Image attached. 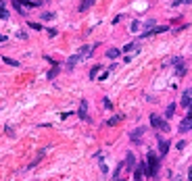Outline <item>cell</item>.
I'll list each match as a JSON object with an SVG mask.
<instances>
[{"mask_svg": "<svg viewBox=\"0 0 192 181\" xmlns=\"http://www.w3.org/2000/svg\"><path fill=\"white\" fill-rule=\"evenodd\" d=\"M146 165H148V177H154L157 171H159V165H161L159 162V156L154 152H148V162Z\"/></svg>", "mask_w": 192, "mask_h": 181, "instance_id": "6da1fadb", "label": "cell"}, {"mask_svg": "<svg viewBox=\"0 0 192 181\" xmlns=\"http://www.w3.org/2000/svg\"><path fill=\"white\" fill-rule=\"evenodd\" d=\"M150 125H152L154 129H161V131H167V129H169L167 121H165V119H161L159 115H150Z\"/></svg>", "mask_w": 192, "mask_h": 181, "instance_id": "7a4b0ae2", "label": "cell"}, {"mask_svg": "<svg viewBox=\"0 0 192 181\" xmlns=\"http://www.w3.org/2000/svg\"><path fill=\"white\" fill-rule=\"evenodd\" d=\"M192 129V119L190 117H186V119H182V123H180V127H178V131L180 133H188Z\"/></svg>", "mask_w": 192, "mask_h": 181, "instance_id": "3957f363", "label": "cell"}, {"mask_svg": "<svg viewBox=\"0 0 192 181\" xmlns=\"http://www.w3.org/2000/svg\"><path fill=\"white\" fill-rule=\"evenodd\" d=\"M77 115H80V119L90 121V117H88V102H86V100H82V102H80V110H77Z\"/></svg>", "mask_w": 192, "mask_h": 181, "instance_id": "277c9868", "label": "cell"}, {"mask_svg": "<svg viewBox=\"0 0 192 181\" xmlns=\"http://www.w3.org/2000/svg\"><path fill=\"white\" fill-rule=\"evenodd\" d=\"M125 167H128V171H136V156H134V152H128V156H125Z\"/></svg>", "mask_w": 192, "mask_h": 181, "instance_id": "5b68a950", "label": "cell"}, {"mask_svg": "<svg viewBox=\"0 0 192 181\" xmlns=\"http://www.w3.org/2000/svg\"><path fill=\"white\" fill-rule=\"evenodd\" d=\"M123 119H125L123 115H115V117H111V119H106V121H104V125H106V127H115V125H119V123H121Z\"/></svg>", "mask_w": 192, "mask_h": 181, "instance_id": "8992f818", "label": "cell"}, {"mask_svg": "<svg viewBox=\"0 0 192 181\" xmlns=\"http://www.w3.org/2000/svg\"><path fill=\"white\" fill-rule=\"evenodd\" d=\"M169 27L167 25H161V27H154V29H148V31H144L142 38H150V36H154V34H163V31H167Z\"/></svg>", "mask_w": 192, "mask_h": 181, "instance_id": "52a82bcc", "label": "cell"}, {"mask_svg": "<svg viewBox=\"0 0 192 181\" xmlns=\"http://www.w3.org/2000/svg\"><path fill=\"white\" fill-rule=\"evenodd\" d=\"M167 150H169V142L159 137V154H161V156H165V154H167Z\"/></svg>", "mask_w": 192, "mask_h": 181, "instance_id": "ba28073f", "label": "cell"}, {"mask_svg": "<svg viewBox=\"0 0 192 181\" xmlns=\"http://www.w3.org/2000/svg\"><path fill=\"white\" fill-rule=\"evenodd\" d=\"M142 133H144V127H138V129H134V131L130 133V139H132V142H140Z\"/></svg>", "mask_w": 192, "mask_h": 181, "instance_id": "9c48e42d", "label": "cell"}, {"mask_svg": "<svg viewBox=\"0 0 192 181\" xmlns=\"http://www.w3.org/2000/svg\"><path fill=\"white\" fill-rule=\"evenodd\" d=\"M92 6H94V2H92V0H86V2H82V4L77 6V10H80V13H86V10H90Z\"/></svg>", "mask_w": 192, "mask_h": 181, "instance_id": "30bf717a", "label": "cell"}, {"mask_svg": "<svg viewBox=\"0 0 192 181\" xmlns=\"http://www.w3.org/2000/svg\"><path fill=\"white\" fill-rule=\"evenodd\" d=\"M80 60H82V56H80V54H73V56L67 60V69H73V67H75Z\"/></svg>", "mask_w": 192, "mask_h": 181, "instance_id": "8fae6325", "label": "cell"}, {"mask_svg": "<svg viewBox=\"0 0 192 181\" xmlns=\"http://www.w3.org/2000/svg\"><path fill=\"white\" fill-rule=\"evenodd\" d=\"M10 6H13V8H15V10H17L19 15H27V8H25V6H23L21 2H13Z\"/></svg>", "mask_w": 192, "mask_h": 181, "instance_id": "7c38bea8", "label": "cell"}, {"mask_svg": "<svg viewBox=\"0 0 192 181\" xmlns=\"http://www.w3.org/2000/svg\"><path fill=\"white\" fill-rule=\"evenodd\" d=\"M140 50V44H136V42H132V44L123 46V52H138Z\"/></svg>", "mask_w": 192, "mask_h": 181, "instance_id": "4fadbf2b", "label": "cell"}, {"mask_svg": "<svg viewBox=\"0 0 192 181\" xmlns=\"http://www.w3.org/2000/svg\"><path fill=\"white\" fill-rule=\"evenodd\" d=\"M173 112H176V104L171 102V104L167 106V110H165V119H171V117H173Z\"/></svg>", "mask_w": 192, "mask_h": 181, "instance_id": "5bb4252c", "label": "cell"}, {"mask_svg": "<svg viewBox=\"0 0 192 181\" xmlns=\"http://www.w3.org/2000/svg\"><path fill=\"white\" fill-rule=\"evenodd\" d=\"M0 19H8V10H6V2H0Z\"/></svg>", "mask_w": 192, "mask_h": 181, "instance_id": "9a60e30c", "label": "cell"}, {"mask_svg": "<svg viewBox=\"0 0 192 181\" xmlns=\"http://www.w3.org/2000/svg\"><path fill=\"white\" fill-rule=\"evenodd\" d=\"M106 56H109V58H117V56H119V50H117V48H109V50H106Z\"/></svg>", "mask_w": 192, "mask_h": 181, "instance_id": "2e32d148", "label": "cell"}, {"mask_svg": "<svg viewBox=\"0 0 192 181\" xmlns=\"http://www.w3.org/2000/svg\"><path fill=\"white\" fill-rule=\"evenodd\" d=\"M2 60H4V63H6V65H10V67H19V65H21V63H19V60H15V58H8V56H4V58H2Z\"/></svg>", "mask_w": 192, "mask_h": 181, "instance_id": "e0dca14e", "label": "cell"}, {"mask_svg": "<svg viewBox=\"0 0 192 181\" xmlns=\"http://www.w3.org/2000/svg\"><path fill=\"white\" fill-rule=\"evenodd\" d=\"M98 73H100V65H94V67L90 69V79H96Z\"/></svg>", "mask_w": 192, "mask_h": 181, "instance_id": "ac0fdd59", "label": "cell"}, {"mask_svg": "<svg viewBox=\"0 0 192 181\" xmlns=\"http://www.w3.org/2000/svg\"><path fill=\"white\" fill-rule=\"evenodd\" d=\"M54 17H56V15H54L52 10H48V13H42V21H52Z\"/></svg>", "mask_w": 192, "mask_h": 181, "instance_id": "d6986e66", "label": "cell"}, {"mask_svg": "<svg viewBox=\"0 0 192 181\" xmlns=\"http://www.w3.org/2000/svg\"><path fill=\"white\" fill-rule=\"evenodd\" d=\"M56 75H58V67H52V69L48 71V79H54Z\"/></svg>", "mask_w": 192, "mask_h": 181, "instance_id": "ffe728a7", "label": "cell"}, {"mask_svg": "<svg viewBox=\"0 0 192 181\" xmlns=\"http://www.w3.org/2000/svg\"><path fill=\"white\" fill-rule=\"evenodd\" d=\"M27 27H32V29H36V31H42V29H44V27H42L40 23H32V21L27 23Z\"/></svg>", "mask_w": 192, "mask_h": 181, "instance_id": "44dd1931", "label": "cell"}, {"mask_svg": "<svg viewBox=\"0 0 192 181\" xmlns=\"http://www.w3.org/2000/svg\"><path fill=\"white\" fill-rule=\"evenodd\" d=\"M4 133H6V136H15V127H13V125H6V127H4Z\"/></svg>", "mask_w": 192, "mask_h": 181, "instance_id": "7402d4cb", "label": "cell"}, {"mask_svg": "<svg viewBox=\"0 0 192 181\" xmlns=\"http://www.w3.org/2000/svg\"><path fill=\"white\" fill-rule=\"evenodd\" d=\"M140 27H142L140 21H134V23H132V31H140Z\"/></svg>", "mask_w": 192, "mask_h": 181, "instance_id": "603a6c76", "label": "cell"}, {"mask_svg": "<svg viewBox=\"0 0 192 181\" xmlns=\"http://www.w3.org/2000/svg\"><path fill=\"white\" fill-rule=\"evenodd\" d=\"M102 104H104V108H113V104H111V100H106V98L102 100Z\"/></svg>", "mask_w": 192, "mask_h": 181, "instance_id": "cb8c5ba5", "label": "cell"}, {"mask_svg": "<svg viewBox=\"0 0 192 181\" xmlns=\"http://www.w3.org/2000/svg\"><path fill=\"white\" fill-rule=\"evenodd\" d=\"M176 148H178V150H184V148H186V142H178V146H176Z\"/></svg>", "mask_w": 192, "mask_h": 181, "instance_id": "d4e9b609", "label": "cell"}, {"mask_svg": "<svg viewBox=\"0 0 192 181\" xmlns=\"http://www.w3.org/2000/svg\"><path fill=\"white\" fill-rule=\"evenodd\" d=\"M144 27H154V21H152V19H150V21H146V23H144Z\"/></svg>", "mask_w": 192, "mask_h": 181, "instance_id": "484cf974", "label": "cell"}, {"mask_svg": "<svg viewBox=\"0 0 192 181\" xmlns=\"http://www.w3.org/2000/svg\"><path fill=\"white\" fill-rule=\"evenodd\" d=\"M188 181H192V167L188 169Z\"/></svg>", "mask_w": 192, "mask_h": 181, "instance_id": "4316f807", "label": "cell"}, {"mask_svg": "<svg viewBox=\"0 0 192 181\" xmlns=\"http://www.w3.org/2000/svg\"><path fill=\"white\" fill-rule=\"evenodd\" d=\"M0 42H6V36H2V34H0Z\"/></svg>", "mask_w": 192, "mask_h": 181, "instance_id": "83f0119b", "label": "cell"}, {"mask_svg": "<svg viewBox=\"0 0 192 181\" xmlns=\"http://www.w3.org/2000/svg\"><path fill=\"white\" fill-rule=\"evenodd\" d=\"M188 117L192 119V104H190V108H188Z\"/></svg>", "mask_w": 192, "mask_h": 181, "instance_id": "f1b7e54d", "label": "cell"}, {"mask_svg": "<svg viewBox=\"0 0 192 181\" xmlns=\"http://www.w3.org/2000/svg\"><path fill=\"white\" fill-rule=\"evenodd\" d=\"M171 181H182V177H180V175H178V177H173V179Z\"/></svg>", "mask_w": 192, "mask_h": 181, "instance_id": "f546056e", "label": "cell"}, {"mask_svg": "<svg viewBox=\"0 0 192 181\" xmlns=\"http://www.w3.org/2000/svg\"><path fill=\"white\" fill-rule=\"evenodd\" d=\"M117 181H121V179H117Z\"/></svg>", "mask_w": 192, "mask_h": 181, "instance_id": "4dcf8cb0", "label": "cell"}]
</instances>
